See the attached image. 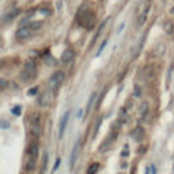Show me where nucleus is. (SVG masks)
<instances>
[{
	"mask_svg": "<svg viewBox=\"0 0 174 174\" xmlns=\"http://www.w3.org/2000/svg\"><path fill=\"white\" fill-rule=\"evenodd\" d=\"M146 19H147V11L142 15V16H140V18H139V26H142L143 23H144V21H146Z\"/></svg>",
	"mask_w": 174,
	"mask_h": 174,
	"instance_id": "nucleus-19",
	"label": "nucleus"
},
{
	"mask_svg": "<svg viewBox=\"0 0 174 174\" xmlns=\"http://www.w3.org/2000/svg\"><path fill=\"white\" fill-rule=\"evenodd\" d=\"M106 44H107V39H105L102 44H101V46H100V49H98V52H97V56H100L101 53H102V50H103V48L106 46Z\"/></svg>",
	"mask_w": 174,
	"mask_h": 174,
	"instance_id": "nucleus-18",
	"label": "nucleus"
},
{
	"mask_svg": "<svg viewBox=\"0 0 174 174\" xmlns=\"http://www.w3.org/2000/svg\"><path fill=\"white\" fill-rule=\"evenodd\" d=\"M37 78V65L34 61H27L25 65H23V69L21 72V79L22 82H30L33 79Z\"/></svg>",
	"mask_w": 174,
	"mask_h": 174,
	"instance_id": "nucleus-2",
	"label": "nucleus"
},
{
	"mask_svg": "<svg viewBox=\"0 0 174 174\" xmlns=\"http://www.w3.org/2000/svg\"><path fill=\"white\" fill-rule=\"evenodd\" d=\"M69 114H71V112L68 110L67 113L63 116V118H61L60 121V129H59V137H63V135H64V132H65V128H67V125H68V120H69Z\"/></svg>",
	"mask_w": 174,
	"mask_h": 174,
	"instance_id": "nucleus-8",
	"label": "nucleus"
},
{
	"mask_svg": "<svg viewBox=\"0 0 174 174\" xmlns=\"http://www.w3.org/2000/svg\"><path fill=\"white\" fill-rule=\"evenodd\" d=\"M53 100H54V91L48 89L42 95L38 98V105L41 107H49L50 105H52V102H53Z\"/></svg>",
	"mask_w": 174,
	"mask_h": 174,
	"instance_id": "nucleus-4",
	"label": "nucleus"
},
{
	"mask_svg": "<svg viewBox=\"0 0 174 174\" xmlns=\"http://www.w3.org/2000/svg\"><path fill=\"white\" fill-rule=\"evenodd\" d=\"M163 29H165V32L166 33H173V23H171V22H166V23H165L163 25Z\"/></svg>",
	"mask_w": 174,
	"mask_h": 174,
	"instance_id": "nucleus-15",
	"label": "nucleus"
},
{
	"mask_svg": "<svg viewBox=\"0 0 174 174\" xmlns=\"http://www.w3.org/2000/svg\"><path fill=\"white\" fill-rule=\"evenodd\" d=\"M45 63L48 65H54V64H56V60H54L52 56H49V54H48V56H46V59H45Z\"/></svg>",
	"mask_w": 174,
	"mask_h": 174,
	"instance_id": "nucleus-16",
	"label": "nucleus"
},
{
	"mask_svg": "<svg viewBox=\"0 0 174 174\" xmlns=\"http://www.w3.org/2000/svg\"><path fill=\"white\" fill-rule=\"evenodd\" d=\"M21 109H22L21 106H15L11 112H12V114H15V116H19V114H21Z\"/></svg>",
	"mask_w": 174,
	"mask_h": 174,
	"instance_id": "nucleus-20",
	"label": "nucleus"
},
{
	"mask_svg": "<svg viewBox=\"0 0 174 174\" xmlns=\"http://www.w3.org/2000/svg\"><path fill=\"white\" fill-rule=\"evenodd\" d=\"M171 12H173V14H174V8H171Z\"/></svg>",
	"mask_w": 174,
	"mask_h": 174,
	"instance_id": "nucleus-26",
	"label": "nucleus"
},
{
	"mask_svg": "<svg viewBox=\"0 0 174 174\" xmlns=\"http://www.w3.org/2000/svg\"><path fill=\"white\" fill-rule=\"evenodd\" d=\"M122 156H128V146H125L124 151H122Z\"/></svg>",
	"mask_w": 174,
	"mask_h": 174,
	"instance_id": "nucleus-24",
	"label": "nucleus"
},
{
	"mask_svg": "<svg viewBox=\"0 0 174 174\" xmlns=\"http://www.w3.org/2000/svg\"><path fill=\"white\" fill-rule=\"evenodd\" d=\"M101 122H102V118H100V120H98V122H97V125H95V131H94V136L97 135V132H98V129H100Z\"/></svg>",
	"mask_w": 174,
	"mask_h": 174,
	"instance_id": "nucleus-22",
	"label": "nucleus"
},
{
	"mask_svg": "<svg viewBox=\"0 0 174 174\" xmlns=\"http://www.w3.org/2000/svg\"><path fill=\"white\" fill-rule=\"evenodd\" d=\"M36 92H37V87H34V89L29 90V92H27V94H29V95H33V94H36Z\"/></svg>",
	"mask_w": 174,
	"mask_h": 174,
	"instance_id": "nucleus-23",
	"label": "nucleus"
},
{
	"mask_svg": "<svg viewBox=\"0 0 174 174\" xmlns=\"http://www.w3.org/2000/svg\"><path fill=\"white\" fill-rule=\"evenodd\" d=\"M4 87H7V80L6 79H0V90H3Z\"/></svg>",
	"mask_w": 174,
	"mask_h": 174,
	"instance_id": "nucleus-21",
	"label": "nucleus"
},
{
	"mask_svg": "<svg viewBox=\"0 0 174 174\" xmlns=\"http://www.w3.org/2000/svg\"><path fill=\"white\" fill-rule=\"evenodd\" d=\"M33 32H34V30H33L32 26L29 25V23L27 25H23L22 27L18 29V32H16V38L18 39H26L32 36Z\"/></svg>",
	"mask_w": 174,
	"mask_h": 174,
	"instance_id": "nucleus-5",
	"label": "nucleus"
},
{
	"mask_svg": "<svg viewBox=\"0 0 174 174\" xmlns=\"http://www.w3.org/2000/svg\"><path fill=\"white\" fill-rule=\"evenodd\" d=\"M117 133H118V131H113L106 139H105V142L102 143V146H101V148H100L101 151H105V150H107L110 146H112V143H113L114 140H116V137H117Z\"/></svg>",
	"mask_w": 174,
	"mask_h": 174,
	"instance_id": "nucleus-7",
	"label": "nucleus"
},
{
	"mask_svg": "<svg viewBox=\"0 0 174 174\" xmlns=\"http://www.w3.org/2000/svg\"><path fill=\"white\" fill-rule=\"evenodd\" d=\"M143 136H144V129L143 128H136L133 131V133H132V137L135 139L136 142H142Z\"/></svg>",
	"mask_w": 174,
	"mask_h": 174,
	"instance_id": "nucleus-13",
	"label": "nucleus"
},
{
	"mask_svg": "<svg viewBox=\"0 0 174 174\" xmlns=\"http://www.w3.org/2000/svg\"><path fill=\"white\" fill-rule=\"evenodd\" d=\"M135 97L136 98H140V97H142V89H140V86H137V84L135 86Z\"/></svg>",
	"mask_w": 174,
	"mask_h": 174,
	"instance_id": "nucleus-17",
	"label": "nucleus"
},
{
	"mask_svg": "<svg viewBox=\"0 0 174 174\" xmlns=\"http://www.w3.org/2000/svg\"><path fill=\"white\" fill-rule=\"evenodd\" d=\"M148 112H150V103L147 102V101H144V102H142V105H140V114H142L143 121H146V117H147V114H148Z\"/></svg>",
	"mask_w": 174,
	"mask_h": 174,
	"instance_id": "nucleus-11",
	"label": "nucleus"
},
{
	"mask_svg": "<svg viewBox=\"0 0 174 174\" xmlns=\"http://www.w3.org/2000/svg\"><path fill=\"white\" fill-rule=\"evenodd\" d=\"M76 22L80 27L91 30L95 26V15L89 8H80L76 14Z\"/></svg>",
	"mask_w": 174,
	"mask_h": 174,
	"instance_id": "nucleus-1",
	"label": "nucleus"
},
{
	"mask_svg": "<svg viewBox=\"0 0 174 174\" xmlns=\"http://www.w3.org/2000/svg\"><path fill=\"white\" fill-rule=\"evenodd\" d=\"M100 167L101 165L98 162H92L89 167H87V170H86V174H97L100 171Z\"/></svg>",
	"mask_w": 174,
	"mask_h": 174,
	"instance_id": "nucleus-12",
	"label": "nucleus"
},
{
	"mask_svg": "<svg viewBox=\"0 0 174 174\" xmlns=\"http://www.w3.org/2000/svg\"><path fill=\"white\" fill-rule=\"evenodd\" d=\"M74 57H75V50L67 49L64 53L61 54V63H63V64H68V63H69Z\"/></svg>",
	"mask_w": 174,
	"mask_h": 174,
	"instance_id": "nucleus-10",
	"label": "nucleus"
},
{
	"mask_svg": "<svg viewBox=\"0 0 174 174\" xmlns=\"http://www.w3.org/2000/svg\"><path fill=\"white\" fill-rule=\"evenodd\" d=\"M80 147H82L80 140H76V143L74 144V148H72V154H71V167L75 166V162H76V158H78V155H79Z\"/></svg>",
	"mask_w": 174,
	"mask_h": 174,
	"instance_id": "nucleus-9",
	"label": "nucleus"
},
{
	"mask_svg": "<svg viewBox=\"0 0 174 174\" xmlns=\"http://www.w3.org/2000/svg\"><path fill=\"white\" fill-rule=\"evenodd\" d=\"M37 156H38V143L34 140V142H32L27 146L26 158H34V159H37Z\"/></svg>",
	"mask_w": 174,
	"mask_h": 174,
	"instance_id": "nucleus-6",
	"label": "nucleus"
},
{
	"mask_svg": "<svg viewBox=\"0 0 174 174\" xmlns=\"http://www.w3.org/2000/svg\"><path fill=\"white\" fill-rule=\"evenodd\" d=\"M95 97H97V94L94 92L91 97H90V100H89V103H87V106H86V110H87V113L90 112V109H91V106H92V103H94V100H95Z\"/></svg>",
	"mask_w": 174,
	"mask_h": 174,
	"instance_id": "nucleus-14",
	"label": "nucleus"
},
{
	"mask_svg": "<svg viewBox=\"0 0 174 174\" xmlns=\"http://www.w3.org/2000/svg\"><path fill=\"white\" fill-rule=\"evenodd\" d=\"M64 78H65L64 72H63V71H57L56 74H53L52 76H50L49 82H48V89L52 90V91H56V90L61 86V83L64 82Z\"/></svg>",
	"mask_w": 174,
	"mask_h": 174,
	"instance_id": "nucleus-3",
	"label": "nucleus"
},
{
	"mask_svg": "<svg viewBox=\"0 0 174 174\" xmlns=\"http://www.w3.org/2000/svg\"><path fill=\"white\" fill-rule=\"evenodd\" d=\"M146 148H147V147H140V148H139V154H144L143 151H144Z\"/></svg>",
	"mask_w": 174,
	"mask_h": 174,
	"instance_id": "nucleus-25",
	"label": "nucleus"
}]
</instances>
